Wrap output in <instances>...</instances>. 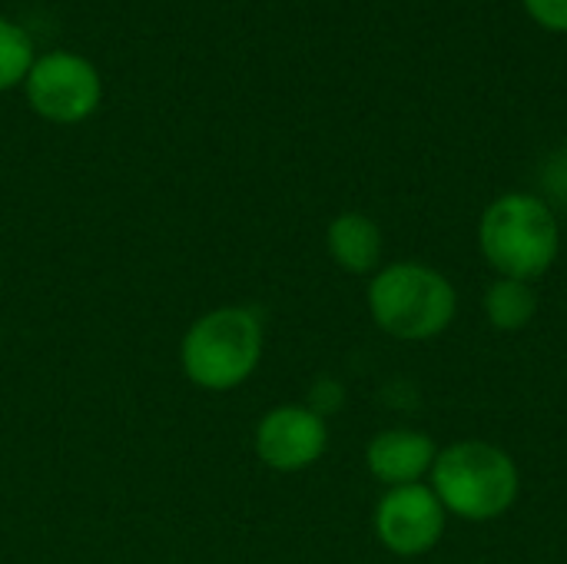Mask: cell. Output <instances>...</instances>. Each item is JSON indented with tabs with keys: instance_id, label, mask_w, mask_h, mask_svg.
<instances>
[{
	"instance_id": "52a82bcc",
	"label": "cell",
	"mask_w": 567,
	"mask_h": 564,
	"mask_svg": "<svg viewBox=\"0 0 567 564\" xmlns=\"http://www.w3.org/2000/svg\"><path fill=\"white\" fill-rule=\"evenodd\" d=\"M326 422L312 409L282 406L256 429V455L279 472H299L326 452Z\"/></svg>"
},
{
	"instance_id": "9c48e42d",
	"label": "cell",
	"mask_w": 567,
	"mask_h": 564,
	"mask_svg": "<svg viewBox=\"0 0 567 564\" xmlns=\"http://www.w3.org/2000/svg\"><path fill=\"white\" fill-rule=\"evenodd\" d=\"M329 253L346 273H369L382 259V233L362 213H342L329 226Z\"/></svg>"
},
{
	"instance_id": "ba28073f",
	"label": "cell",
	"mask_w": 567,
	"mask_h": 564,
	"mask_svg": "<svg viewBox=\"0 0 567 564\" xmlns=\"http://www.w3.org/2000/svg\"><path fill=\"white\" fill-rule=\"evenodd\" d=\"M435 442L422 432H412V429H392V432H382L369 442L365 449V462H369V472L399 489V485H415L432 465H435Z\"/></svg>"
},
{
	"instance_id": "4fadbf2b",
	"label": "cell",
	"mask_w": 567,
	"mask_h": 564,
	"mask_svg": "<svg viewBox=\"0 0 567 564\" xmlns=\"http://www.w3.org/2000/svg\"><path fill=\"white\" fill-rule=\"evenodd\" d=\"M545 183H548V189H551L561 203H567V150L548 160V166H545Z\"/></svg>"
},
{
	"instance_id": "3957f363",
	"label": "cell",
	"mask_w": 567,
	"mask_h": 564,
	"mask_svg": "<svg viewBox=\"0 0 567 564\" xmlns=\"http://www.w3.org/2000/svg\"><path fill=\"white\" fill-rule=\"evenodd\" d=\"M369 309L395 339H432L455 316V289L422 263H395L372 279Z\"/></svg>"
},
{
	"instance_id": "8fae6325",
	"label": "cell",
	"mask_w": 567,
	"mask_h": 564,
	"mask_svg": "<svg viewBox=\"0 0 567 564\" xmlns=\"http://www.w3.org/2000/svg\"><path fill=\"white\" fill-rule=\"evenodd\" d=\"M33 60L37 57H33L30 33L20 23L7 20L0 13V90H10V86L23 83L30 66H33Z\"/></svg>"
},
{
	"instance_id": "6da1fadb",
	"label": "cell",
	"mask_w": 567,
	"mask_h": 564,
	"mask_svg": "<svg viewBox=\"0 0 567 564\" xmlns=\"http://www.w3.org/2000/svg\"><path fill=\"white\" fill-rule=\"evenodd\" d=\"M478 243L485 259L502 273V279L528 283L551 269L561 236L558 219L545 199L528 193H508L485 209Z\"/></svg>"
},
{
	"instance_id": "7a4b0ae2",
	"label": "cell",
	"mask_w": 567,
	"mask_h": 564,
	"mask_svg": "<svg viewBox=\"0 0 567 564\" xmlns=\"http://www.w3.org/2000/svg\"><path fill=\"white\" fill-rule=\"evenodd\" d=\"M435 495L445 512L488 522L505 515L518 499V469L512 455L488 442H458L435 455L432 465Z\"/></svg>"
},
{
	"instance_id": "7c38bea8",
	"label": "cell",
	"mask_w": 567,
	"mask_h": 564,
	"mask_svg": "<svg viewBox=\"0 0 567 564\" xmlns=\"http://www.w3.org/2000/svg\"><path fill=\"white\" fill-rule=\"evenodd\" d=\"M525 10L545 30L567 33V0H525Z\"/></svg>"
},
{
	"instance_id": "5b68a950",
	"label": "cell",
	"mask_w": 567,
	"mask_h": 564,
	"mask_svg": "<svg viewBox=\"0 0 567 564\" xmlns=\"http://www.w3.org/2000/svg\"><path fill=\"white\" fill-rule=\"evenodd\" d=\"M27 100L50 123H80L103 100L100 70L70 50H53L33 60L27 73Z\"/></svg>"
},
{
	"instance_id": "30bf717a",
	"label": "cell",
	"mask_w": 567,
	"mask_h": 564,
	"mask_svg": "<svg viewBox=\"0 0 567 564\" xmlns=\"http://www.w3.org/2000/svg\"><path fill=\"white\" fill-rule=\"evenodd\" d=\"M485 312L492 319L495 329L515 332L525 329L535 312H538V296L528 283L518 279H498L488 293H485Z\"/></svg>"
},
{
	"instance_id": "8992f818",
	"label": "cell",
	"mask_w": 567,
	"mask_h": 564,
	"mask_svg": "<svg viewBox=\"0 0 567 564\" xmlns=\"http://www.w3.org/2000/svg\"><path fill=\"white\" fill-rule=\"evenodd\" d=\"M375 532L382 545L395 555H425L439 545L445 532V509L439 495L425 485L392 489L375 512Z\"/></svg>"
},
{
	"instance_id": "277c9868",
	"label": "cell",
	"mask_w": 567,
	"mask_h": 564,
	"mask_svg": "<svg viewBox=\"0 0 567 564\" xmlns=\"http://www.w3.org/2000/svg\"><path fill=\"white\" fill-rule=\"evenodd\" d=\"M262 356V326L249 309H216L193 322L183 339L186 376L213 392L233 389L252 376Z\"/></svg>"
}]
</instances>
